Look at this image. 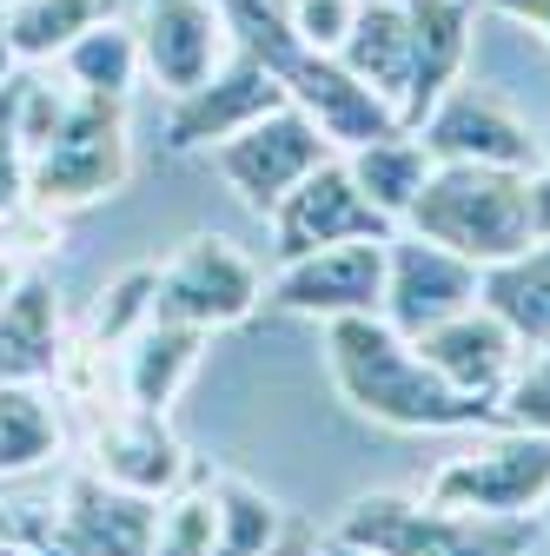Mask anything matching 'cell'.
I'll use <instances>...</instances> for the list:
<instances>
[{
	"label": "cell",
	"mask_w": 550,
	"mask_h": 556,
	"mask_svg": "<svg viewBox=\"0 0 550 556\" xmlns=\"http://www.w3.org/2000/svg\"><path fill=\"white\" fill-rule=\"evenodd\" d=\"M543 491H550V438L511 431V425H498V438L485 444L445 457L425 483L432 504L471 510V517H537Z\"/></svg>",
	"instance_id": "obj_5"
},
{
	"label": "cell",
	"mask_w": 550,
	"mask_h": 556,
	"mask_svg": "<svg viewBox=\"0 0 550 556\" xmlns=\"http://www.w3.org/2000/svg\"><path fill=\"white\" fill-rule=\"evenodd\" d=\"M346 166H352L359 192L378 205V213H385L391 226H404L411 199L425 192V179H432V166H438V160L425 153V139L411 132V126H391V132L365 139V147H352V153H346Z\"/></svg>",
	"instance_id": "obj_20"
},
{
	"label": "cell",
	"mask_w": 550,
	"mask_h": 556,
	"mask_svg": "<svg viewBox=\"0 0 550 556\" xmlns=\"http://www.w3.org/2000/svg\"><path fill=\"white\" fill-rule=\"evenodd\" d=\"M425 352V365L445 378V384H458L464 397H485L491 410H498V391L511 384V371H517V358L530 352V344L477 299V305H464L458 318H445V325H432L425 338H411Z\"/></svg>",
	"instance_id": "obj_14"
},
{
	"label": "cell",
	"mask_w": 550,
	"mask_h": 556,
	"mask_svg": "<svg viewBox=\"0 0 550 556\" xmlns=\"http://www.w3.org/2000/svg\"><path fill=\"white\" fill-rule=\"evenodd\" d=\"M60 451V417L40 384H0V483L34 477Z\"/></svg>",
	"instance_id": "obj_23"
},
{
	"label": "cell",
	"mask_w": 550,
	"mask_h": 556,
	"mask_svg": "<svg viewBox=\"0 0 550 556\" xmlns=\"http://www.w3.org/2000/svg\"><path fill=\"white\" fill-rule=\"evenodd\" d=\"M60 365V299L47 271H21L0 299V384H47Z\"/></svg>",
	"instance_id": "obj_16"
},
{
	"label": "cell",
	"mask_w": 550,
	"mask_h": 556,
	"mask_svg": "<svg viewBox=\"0 0 550 556\" xmlns=\"http://www.w3.org/2000/svg\"><path fill=\"white\" fill-rule=\"evenodd\" d=\"M325 556H365V549H352V543H332V549H325Z\"/></svg>",
	"instance_id": "obj_37"
},
{
	"label": "cell",
	"mask_w": 550,
	"mask_h": 556,
	"mask_svg": "<svg viewBox=\"0 0 550 556\" xmlns=\"http://www.w3.org/2000/svg\"><path fill=\"white\" fill-rule=\"evenodd\" d=\"M279 8H286V27L299 34V47L338 53V40H346V27L359 14V0H279Z\"/></svg>",
	"instance_id": "obj_29"
},
{
	"label": "cell",
	"mask_w": 550,
	"mask_h": 556,
	"mask_svg": "<svg viewBox=\"0 0 550 556\" xmlns=\"http://www.w3.org/2000/svg\"><path fill=\"white\" fill-rule=\"evenodd\" d=\"M338 66L398 113L411 87V8L404 0H359L346 40H338Z\"/></svg>",
	"instance_id": "obj_17"
},
{
	"label": "cell",
	"mask_w": 550,
	"mask_h": 556,
	"mask_svg": "<svg viewBox=\"0 0 550 556\" xmlns=\"http://www.w3.org/2000/svg\"><path fill=\"white\" fill-rule=\"evenodd\" d=\"M404 232H418V239H432L485 271L537 239L530 186L511 166H432L425 192L404 213Z\"/></svg>",
	"instance_id": "obj_3"
},
{
	"label": "cell",
	"mask_w": 550,
	"mask_h": 556,
	"mask_svg": "<svg viewBox=\"0 0 550 556\" xmlns=\"http://www.w3.org/2000/svg\"><path fill=\"white\" fill-rule=\"evenodd\" d=\"M272 106H286V80L272 74L259 53L233 47L220 60L213 80H199L192 93L173 100V113H166V147L173 153H213L220 139H233L239 126H252Z\"/></svg>",
	"instance_id": "obj_13"
},
{
	"label": "cell",
	"mask_w": 550,
	"mask_h": 556,
	"mask_svg": "<svg viewBox=\"0 0 550 556\" xmlns=\"http://www.w3.org/2000/svg\"><path fill=\"white\" fill-rule=\"evenodd\" d=\"M404 8H411V87H404L398 126H418L464 80L477 0H404Z\"/></svg>",
	"instance_id": "obj_15"
},
{
	"label": "cell",
	"mask_w": 550,
	"mask_h": 556,
	"mask_svg": "<svg viewBox=\"0 0 550 556\" xmlns=\"http://www.w3.org/2000/svg\"><path fill=\"white\" fill-rule=\"evenodd\" d=\"M272 258H305V252H325V245H352V239H385L398 232L378 205L359 192L346 153L318 160L279 205H272Z\"/></svg>",
	"instance_id": "obj_9"
},
{
	"label": "cell",
	"mask_w": 550,
	"mask_h": 556,
	"mask_svg": "<svg viewBox=\"0 0 550 556\" xmlns=\"http://www.w3.org/2000/svg\"><path fill=\"white\" fill-rule=\"evenodd\" d=\"M100 477L120 483V491H140V497H173L179 477H186V451L179 438L166 431L160 410H133L126 425H113L100 438Z\"/></svg>",
	"instance_id": "obj_18"
},
{
	"label": "cell",
	"mask_w": 550,
	"mask_h": 556,
	"mask_svg": "<svg viewBox=\"0 0 550 556\" xmlns=\"http://www.w3.org/2000/svg\"><path fill=\"white\" fill-rule=\"evenodd\" d=\"M21 166H27V205L40 213H80L126 186L133 139H126V100L80 93V87H21Z\"/></svg>",
	"instance_id": "obj_2"
},
{
	"label": "cell",
	"mask_w": 550,
	"mask_h": 556,
	"mask_svg": "<svg viewBox=\"0 0 550 556\" xmlns=\"http://www.w3.org/2000/svg\"><path fill=\"white\" fill-rule=\"evenodd\" d=\"M498 425L550 438V352L543 344H530L517 358V371H511V384L498 391Z\"/></svg>",
	"instance_id": "obj_27"
},
{
	"label": "cell",
	"mask_w": 550,
	"mask_h": 556,
	"mask_svg": "<svg viewBox=\"0 0 550 556\" xmlns=\"http://www.w3.org/2000/svg\"><path fill=\"white\" fill-rule=\"evenodd\" d=\"M147 556H220V523H213V497H205V483H199V491L166 497Z\"/></svg>",
	"instance_id": "obj_26"
},
{
	"label": "cell",
	"mask_w": 550,
	"mask_h": 556,
	"mask_svg": "<svg viewBox=\"0 0 550 556\" xmlns=\"http://www.w3.org/2000/svg\"><path fill=\"white\" fill-rule=\"evenodd\" d=\"M411 132L425 139V153H432L438 166H511V173H530V166L543 160L530 119H524L504 93L471 87V80H458Z\"/></svg>",
	"instance_id": "obj_8"
},
{
	"label": "cell",
	"mask_w": 550,
	"mask_h": 556,
	"mask_svg": "<svg viewBox=\"0 0 550 556\" xmlns=\"http://www.w3.org/2000/svg\"><path fill=\"white\" fill-rule=\"evenodd\" d=\"M100 14H113V0H8V34H14L21 66L60 60Z\"/></svg>",
	"instance_id": "obj_24"
},
{
	"label": "cell",
	"mask_w": 550,
	"mask_h": 556,
	"mask_svg": "<svg viewBox=\"0 0 550 556\" xmlns=\"http://www.w3.org/2000/svg\"><path fill=\"white\" fill-rule=\"evenodd\" d=\"M477 8H485V0H477Z\"/></svg>",
	"instance_id": "obj_39"
},
{
	"label": "cell",
	"mask_w": 550,
	"mask_h": 556,
	"mask_svg": "<svg viewBox=\"0 0 550 556\" xmlns=\"http://www.w3.org/2000/svg\"><path fill=\"white\" fill-rule=\"evenodd\" d=\"M477 299H485L524 344H550V239H530L524 252L485 265Z\"/></svg>",
	"instance_id": "obj_21"
},
{
	"label": "cell",
	"mask_w": 550,
	"mask_h": 556,
	"mask_svg": "<svg viewBox=\"0 0 550 556\" xmlns=\"http://www.w3.org/2000/svg\"><path fill=\"white\" fill-rule=\"evenodd\" d=\"M325 371H332V391L346 397V410L378 425V431H477V425H498V410L485 397H464L458 384H445L425 365L418 344L398 325H385L378 312L325 325Z\"/></svg>",
	"instance_id": "obj_1"
},
{
	"label": "cell",
	"mask_w": 550,
	"mask_h": 556,
	"mask_svg": "<svg viewBox=\"0 0 550 556\" xmlns=\"http://www.w3.org/2000/svg\"><path fill=\"white\" fill-rule=\"evenodd\" d=\"M126 397L133 410H160L186 391V378L199 371V352H205V331L192 325H173V318H147L140 331H133L126 344Z\"/></svg>",
	"instance_id": "obj_19"
},
{
	"label": "cell",
	"mask_w": 550,
	"mask_h": 556,
	"mask_svg": "<svg viewBox=\"0 0 550 556\" xmlns=\"http://www.w3.org/2000/svg\"><path fill=\"white\" fill-rule=\"evenodd\" d=\"M332 543H352L365 556H537V517H471L432 497L372 491L352 497Z\"/></svg>",
	"instance_id": "obj_4"
},
{
	"label": "cell",
	"mask_w": 550,
	"mask_h": 556,
	"mask_svg": "<svg viewBox=\"0 0 550 556\" xmlns=\"http://www.w3.org/2000/svg\"><path fill=\"white\" fill-rule=\"evenodd\" d=\"M21 205H27V166H21V153H0V226H8Z\"/></svg>",
	"instance_id": "obj_31"
},
{
	"label": "cell",
	"mask_w": 550,
	"mask_h": 556,
	"mask_svg": "<svg viewBox=\"0 0 550 556\" xmlns=\"http://www.w3.org/2000/svg\"><path fill=\"white\" fill-rule=\"evenodd\" d=\"M205 497H213V523H220V556H259L272 536L286 530V510L272 504L259 483H246L233 470L205 483Z\"/></svg>",
	"instance_id": "obj_25"
},
{
	"label": "cell",
	"mask_w": 550,
	"mask_h": 556,
	"mask_svg": "<svg viewBox=\"0 0 550 556\" xmlns=\"http://www.w3.org/2000/svg\"><path fill=\"white\" fill-rule=\"evenodd\" d=\"M537 147H543V160H550V119H543V132H537Z\"/></svg>",
	"instance_id": "obj_38"
},
{
	"label": "cell",
	"mask_w": 550,
	"mask_h": 556,
	"mask_svg": "<svg viewBox=\"0 0 550 556\" xmlns=\"http://www.w3.org/2000/svg\"><path fill=\"white\" fill-rule=\"evenodd\" d=\"M14 278H21V265H14L8 252H0V299H8V292H14Z\"/></svg>",
	"instance_id": "obj_35"
},
{
	"label": "cell",
	"mask_w": 550,
	"mask_h": 556,
	"mask_svg": "<svg viewBox=\"0 0 550 556\" xmlns=\"http://www.w3.org/2000/svg\"><path fill=\"white\" fill-rule=\"evenodd\" d=\"M524 186H530V226H537V239H550V160H537L524 173Z\"/></svg>",
	"instance_id": "obj_33"
},
{
	"label": "cell",
	"mask_w": 550,
	"mask_h": 556,
	"mask_svg": "<svg viewBox=\"0 0 550 556\" xmlns=\"http://www.w3.org/2000/svg\"><path fill=\"white\" fill-rule=\"evenodd\" d=\"M477 286H485V271L471 258H458V252H445V245L398 226L385 239V305H378V318L398 325L404 338H425L432 325L477 305Z\"/></svg>",
	"instance_id": "obj_11"
},
{
	"label": "cell",
	"mask_w": 550,
	"mask_h": 556,
	"mask_svg": "<svg viewBox=\"0 0 550 556\" xmlns=\"http://www.w3.org/2000/svg\"><path fill=\"white\" fill-rule=\"evenodd\" d=\"M543 352H550V344H543Z\"/></svg>",
	"instance_id": "obj_40"
},
{
	"label": "cell",
	"mask_w": 550,
	"mask_h": 556,
	"mask_svg": "<svg viewBox=\"0 0 550 556\" xmlns=\"http://www.w3.org/2000/svg\"><path fill=\"white\" fill-rule=\"evenodd\" d=\"M338 147L318 132V119L305 113V106H272V113H259L252 126H239L233 139H220L213 147V166H220V179L239 192V205H252V213L265 219L272 205H279L318 160H332Z\"/></svg>",
	"instance_id": "obj_7"
},
{
	"label": "cell",
	"mask_w": 550,
	"mask_h": 556,
	"mask_svg": "<svg viewBox=\"0 0 550 556\" xmlns=\"http://www.w3.org/2000/svg\"><path fill=\"white\" fill-rule=\"evenodd\" d=\"M325 549H332V536H318L312 523H299V517H286V530H279V536H272V543H265L259 556H325Z\"/></svg>",
	"instance_id": "obj_30"
},
{
	"label": "cell",
	"mask_w": 550,
	"mask_h": 556,
	"mask_svg": "<svg viewBox=\"0 0 550 556\" xmlns=\"http://www.w3.org/2000/svg\"><path fill=\"white\" fill-rule=\"evenodd\" d=\"M0 556H8V549H0Z\"/></svg>",
	"instance_id": "obj_41"
},
{
	"label": "cell",
	"mask_w": 550,
	"mask_h": 556,
	"mask_svg": "<svg viewBox=\"0 0 550 556\" xmlns=\"http://www.w3.org/2000/svg\"><path fill=\"white\" fill-rule=\"evenodd\" d=\"M265 299V278L252 265V252H239L233 239L220 232H199L186 239L160 278H153V318H173V325H192V331H226L239 318H252Z\"/></svg>",
	"instance_id": "obj_6"
},
{
	"label": "cell",
	"mask_w": 550,
	"mask_h": 556,
	"mask_svg": "<svg viewBox=\"0 0 550 556\" xmlns=\"http://www.w3.org/2000/svg\"><path fill=\"white\" fill-rule=\"evenodd\" d=\"M153 278L160 271H126L120 286H107V305H100V318H93V338H107V344H126L133 331H140L147 318H153Z\"/></svg>",
	"instance_id": "obj_28"
},
{
	"label": "cell",
	"mask_w": 550,
	"mask_h": 556,
	"mask_svg": "<svg viewBox=\"0 0 550 556\" xmlns=\"http://www.w3.org/2000/svg\"><path fill=\"white\" fill-rule=\"evenodd\" d=\"M385 239H352V245H325L305 258H279L265 299L292 318H318V325L365 318L385 305Z\"/></svg>",
	"instance_id": "obj_10"
},
{
	"label": "cell",
	"mask_w": 550,
	"mask_h": 556,
	"mask_svg": "<svg viewBox=\"0 0 550 556\" xmlns=\"http://www.w3.org/2000/svg\"><path fill=\"white\" fill-rule=\"evenodd\" d=\"M60 74H66V87H80V93L126 100V87L140 80V34H133V21L100 14L74 47L60 53Z\"/></svg>",
	"instance_id": "obj_22"
},
{
	"label": "cell",
	"mask_w": 550,
	"mask_h": 556,
	"mask_svg": "<svg viewBox=\"0 0 550 556\" xmlns=\"http://www.w3.org/2000/svg\"><path fill=\"white\" fill-rule=\"evenodd\" d=\"M21 66V53H14V34H8V0H0V80H8Z\"/></svg>",
	"instance_id": "obj_34"
},
{
	"label": "cell",
	"mask_w": 550,
	"mask_h": 556,
	"mask_svg": "<svg viewBox=\"0 0 550 556\" xmlns=\"http://www.w3.org/2000/svg\"><path fill=\"white\" fill-rule=\"evenodd\" d=\"M537 536L550 543V491H543V504H537Z\"/></svg>",
	"instance_id": "obj_36"
},
{
	"label": "cell",
	"mask_w": 550,
	"mask_h": 556,
	"mask_svg": "<svg viewBox=\"0 0 550 556\" xmlns=\"http://www.w3.org/2000/svg\"><path fill=\"white\" fill-rule=\"evenodd\" d=\"M491 14H504V21H517V27H530L537 40H550V0H485Z\"/></svg>",
	"instance_id": "obj_32"
},
{
	"label": "cell",
	"mask_w": 550,
	"mask_h": 556,
	"mask_svg": "<svg viewBox=\"0 0 550 556\" xmlns=\"http://www.w3.org/2000/svg\"><path fill=\"white\" fill-rule=\"evenodd\" d=\"M133 34H140V74L166 100L213 80L220 60L233 53V27L220 14V0H140Z\"/></svg>",
	"instance_id": "obj_12"
}]
</instances>
